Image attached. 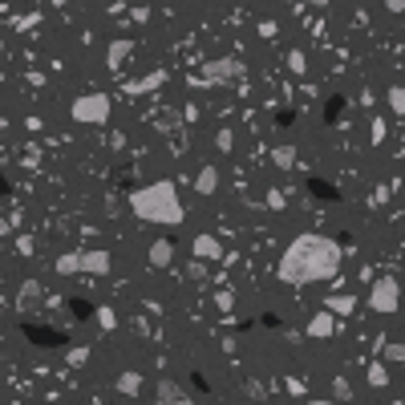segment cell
I'll return each instance as SVG.
<instances>
[{"mask_svg": "<svg viewBox=\"0 0 405 405\" xmlns=\"http://www.w3.org/2000/svg\"><path fill=\"white\" fill-rule=\"evenodd\" d=\"M340 260H345V251H340V243L329 235H296L292 243L284 247V256H280V280L292 288H304V284H324V280H333L336 272H340Z\"/></svg>", "mask_w": 405, "mask_h": 405, "instance_id": "obj_1", "label": "cell"}, {"mask_svg": "<svg viewBox=\"0 0 405 405\" xmlns=\"http://www.w3.org/2000/svg\"><path fill=\"white\" fill-rule=\"evenodd\" d=\"M130 211L138 215V219H146V223H167V227H174V223H183V203H179V191H174V183L170 179H163V183H150V187H142V191L130 195Z\"/></svg>", "mask_w": 405, "mask_h": 405, "instance_id": "obj_2", "label": "cell"}, {"mask_svg": "<svg viewBox=\"0 0 405 405\" xmlns=\"http://www.w3.org/2000/svg\"><path fill=\"white\" fill-rule=\"evenodd\" d=\"M73 122H90V126H101V122H110V97L106 94H81L73 101Z\"/></svg>", "mask_w": 405, "mask_h": 405, "instance_id": "obj_3", "label": "cell"}, {"mask_svg": "<svg viewBox=\"0 0 405 405\" xmlns=\"http://www.w3.org/2000/svg\"><path fill=\"white\" fill-rule=\"evenodd\" d=\"M397 304H402V288H397V280H393V276H381V280L373 284V292H369V308L381 312V316H393Z\"/></svg>", "mask_w": 405, "mask_h": 405, "instance_id": "obj_4", "label": "cell"}, {"mask_svg": "<svg viewBox=\"0 0 405 405\" xmlns=\"http://www.w3.org/2000/svg\"><path fill=\"white\" fill-rule=\"evenodd\" d=\"M203 73H207V81H235L239 77V61L235 57H223V61H211Z\"/></svg>", "mask_w": 405, "mask_h": 405, "instance_id": "obj_5", "label": "cell"}, {"mask_svg": "<svg viewBox=\"0 0 405 405\" xmlns=\"http://www.w3.org/2000/svg\"><path fill=\"white\" fill-rule=\"evenodd\" d=\"M81 272L106 276L110 272V251H81Z\"/></svg>", "mask_w": 405, "mask_h": 405, "instance_id": "obj_6", "label": "cell"}, {"mask_svg": "<svg viewBox=\"0 0 405 405\" xmlns=\"http://www.w3.org/2000/svg\"><path fill=\"white\" fill-rule=\"evenodd\" d=\"M130 53H134V45H130V41H114V45H110V53H106V65L118 73L122 65L130 61Z\"/></svg>", "mask_w": 405, "mask_h": 405, "instance_id": "obj_7", "label": "cell"}, {"mask_svg": "<svg viewBox=\"0 0 405 405\" xmlns=\"http://www.w3.org/2000/svg\"><path fill=\"white\" fill-rule=\"evenodd\" d=\"M158 405H187V393L174 381H158Z\"/></svg>", "mask_w": 405, "mask_h": 405, "instance_id": "obj_8", "label": "cell"}, {"mask_svg": "<svg viewBox=\"0 0 405 405\" xmlns=\"http://www.w3.org/2000/svg\"><path fill=\"white\" fill-rule=\"evenodd\" d=\"M195 256H203V260H215V256H223V243L215 235H199L195 239Z\"/></svg>", "mask_w": 405, "mask_h": 405, "instance_id": "obj_9", "label": "cell"}, {"mask_svg": "<svg viewBox=\"0 0 405 405\" xmlns=\"http://www.w3.org/2000/svg\"><path fill=\"white\" fill-rule=\"evenodd\" d=\"M333 329H336V316H333V312H320V316H312V324H308L312 336H333Z\"/></svg>", "mask_w": 405, "mask_h": 405, "instance_id": "obj_10", "label": "cell"}, {"mask_svg": "<svg viewBox=\"0 0 405 405\" xmlns=\"http://www.w3.org/2000/svg\"><path fill=\"white\" fill-rule=\"evenodd\" d=\"M170 256H174L170 239H158V243L150 247V263H154V267H167V263H170Z\"/></svg>", "mask_w": 405, "mask_h": 405, "instance_id": "obj_11", "label": "cell"}, {"mask_svg": "<svg viewBox=\"0 0 405 405\" xmlns=\"http://www.w3.org/2000/svg\"><path fill=\"white\" fill-rule=\"evenodd\" d=\"M215 187H219V170H215V167H207L199 179H195V191H199V195H211Z\"/></svg>", "mask_w": 405, "mask_h": 405, "instance_id": "obj_12", "label": "cell"}, {"mask_svg": "<svg viewBox=\"0 0 405 405\" xmlns=\"http://www.w3.org/2000/svg\"><path fill=\"white\" fill-rule=\"evenodd\" d=\"M57 272H61V276H77V272H81V251L61 256V260H57Z\"/></svg>", "mask_w": 405, "mask_h": 405, "instance_id": "obj_13", "label": "cell"}, {"mask_svg": "<svg viewBox=\"0 0 405 405\" xmlns=\"http://www.w3.org/2000/svg\"><path fill=\"white\" fill-rule=\"evenodd\" d=\"M118 389H122V393H130V397H134V393L142 389V377H138V373H122V377H118Z\"/></svg>", "mask_w": 405, "mask_h": 405, "instance_id": "obj_14", "label": "cell"}, {"mask_svg": "<svg viewBox=\"0 0 405 405\" xmlns=\"http://www.w3.org/2000/svg\"><path fill=\"white\" fill-rule=\"evenodd\" d=\"M324 312H333V316H336V312H345V316H349V312H353V296H333Z\"/></svg>", "mask_w": 405, "mask_h": 405, "instance_id": "obj_15", "label": "cell"}, {"mask_svg": "<svg viewBox=\"0 0 405 405\" xmlns=\"http://www.w3.org/2000/svg\"><path fill=\"white\" fill-rule=\"evenodd\" d=\"M389 110H393V114H402V110H405V94H402V85H393V90H389Z\"/></svg>", "mask_w": 405, "mask_h": 405, "instance_id": "obj_16", "label": "cell"}, {"mask_svg": "<svg viewBox=\"0 0 405 405\" xmlns=\"http://www.w3.org/2000/svg\"><path fill=\"white\" fill-rule=\"evenodd\" d=\"M154 85H163V73H154V77H142V81H134L130 90L138 94V90H154Z\"/></svg>", "mask_w": 405, "mask_h": 405, "instance_id": "obj_17", "label": "cell"}, {"mask_svg": "<svg viewBox=\"0 0 405 405\" xmlns=\"http://www.w3.org/2000/svg\"><path fill=\"white\" fill-rule=\"evenodd\" d=\"M276 163H280V167H292V163H296V150H292V146H280V150H276Z\"/></svg>", "mask_w": 405, "mask_h": 405, "instance_id": "obj_18", "label": "cell"}, {"mask_svg": "<svg viewBox=\"0 0 405 405\" xmlns=\"http://www.w3.org/2000/svg\"><path fill=\"white\" fill-rule=\"evenodd\" d=\"M389 381V373H385L381 365H373V369H369V385H385Z\"/></svg>", "mask_w": 405, "mask_h": 405, "instance_id": "obj_19", "label": "cell"}, {"mask_svg": "<svg viewBox=\"0 0 405 405\" xmlns=\"http://www.w3.org/2000/svg\"><path fill=\"white\" fill-rule=\"evenodd\" d=\"M288 65H292L296 73H304V53H300V49H292V53H288Z\"/></svg>", "mask_w": 405, "mask_h": 405, "instance_id": "obj_20", "label": "cell"}, {"mask_svg": "<svg viewBox=\"0 0 405 405\" xmlns=\"http://www.w3.org/2000/svg\"><path fill=\"white\" fill-rule=\"evenodd\" d=\"M385 4H389V13H402L405 8V0H385Z\"/></svg>", "mask_w": 405, "mask_h": 405, "instance_id": "obj_21", "label": "cell"}]
</instances>
